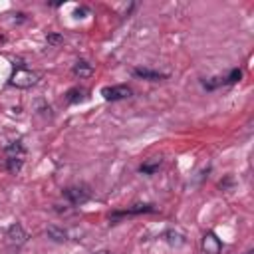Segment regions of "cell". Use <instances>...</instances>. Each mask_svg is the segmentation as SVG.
<instances>
[{
    "label": "cell",
    "instance_id": "obj_6",
    "mask_svg": "<svg viewBox=\"0 0 254 254\" xmlns=\"http://www.w3.org/2000/svg\"><path fill=\"white\" fill-rule=\"evenodd\" d=\"M222 250V242L218 240V236L214 232H206L202 236V252L204 254H220Z\"/></svg>",
    "mask_w": 254,
    "mask_h": 254
},
{
    "label": "cell",
    "instance_id": "obj_10",
    "mask_svg": "<svg viewBox=\"0 0 254 254\" xmlns=\"http://www.w3.org/2000/svg\"><path fill=\"white\" fill-rule=\"evenodd\" d=\"M73 73H75L77 77H89V75L93 73V65H91L89 62H85V60H79V62L73 65Z\"/></svg>",
    "mask_w": 254,
    "mask_h": 254
},
{
    "label": "cell",
    "instance_id": "obj_1",
    "mask_svg": "<svg viewBox=\"0 0 254 254\" xmlns=\"http://www.w3.org/2000/svg\"><path fill=\"white\" fill-rule=\"evenodd\" d=\"M38 79H40V73L30 71V69H26V67H22V65H20L18 69H14V71H12V75H10V85L20 87V89H26V87L36 85V83H38Z\"/></svg>",
    "mask_w": 254,
    "mask_h": 254
},
{
    "label": "cell",
    "instance_id": "obj_11",
    "mask_svg": "<svg viewBox=\"0 0 254 254\" xmlns=\"http://www.w3.org/2000/svg\"><path fill=\"white\" fill-rule=\"evenodd\" d=\"M48 236L52 238V240H56V242H65L67 240V232L64 230V228H58V226H48Z\"/></svg>",
    "mask_w": 254,
    "mask_h": 254
},
{
    "label": "cell",
    "instance_id": "obj_3",
    "mask_svg": "<svg viewBox=\"0 0 254 254\" xmlns=\"http://www.w3.org/2000/svg\"><path fill=\"white\" fill-rule=\"evenodd\" d=\"M101 95L105 101H119L131 95V87L129 85H107L101 89Z\"/></svg>",
    "mask_w": 254,
    "mask_h": 254
},
{
    "label": "cell",
    "instance_id": "obj_8",
    "mask_svg": "<svg viewBox=\"0 0 254 254\" xmlns=\"http://www.w3.org/2000/svg\"><path fill=\"white\" fill-rule=\"evenodd\" d=\"M141 212H157V208H155V204H133L131 208L113 212V216H127V214H141Z\"/></svg>",
    "mask_w": 254,
    "mask_h": 254
},
{
    "label": "cell",
    "instance_id": "obj_13",
    "mask_svg": "<svg viewBox=\"0 0 254 254\" xmlns=\"http://www.w3.org/2000/svg\"><path fill=\"white\" fill-rule=\"evenodd\" d=\"M83 97H85V89H79V87H75V89H69V91H67V101H69V103L81 101Z\"/></svg>",
    "mask_w": 254,
    "mask_h": 254
},
{
    "label": "cell",
    "instance_id": "obj_14",
    "mask_svg": "<svg viewBox=\"0 0 254 254\" xmlns=\"http://www.w3.org/2000/svg\"><path fill=\"white\" fill-rule=\"evenodd\" d=\"M240 77H242V71L240 69H232L226 77H222V81L224 83H236V81H240Z\"/></svg>",
    "mask_w": 254,
    "mask_h": 254
},
{
    "label": "cell",
    "instance_id": "obj_9",
    "mask_svg": "<svg viewBox=\"0 0 254 254\" xmlns=\"http://www.w3.org/2000/svg\"><path fill=\"white\" fill-rule=\"evenodd\" d=\"M163 238L167 240V244H171V246H175V248H179V246L187 244L185 234H181V232H177V230H167V232L163 234Z\"/></svg>",
    "mask_w": 254,
    "mask_h": 254
},
{
    "label": "cell",
    "instance_id": "obj_2",
    "mask_svg": "<svg viewBox=\"0 0 254 254\" xmlns=\"http://www.w3.org/2000/svg\"><path fill=\"white\" fill-rule=\"evenodd\" d=\"M6 155H8V159H6L8 171L10 173H18L22 169V163H24V149H22V145L18 141L10 143L6 147Z\"/></svg>",
    "mask_w": 254,
    "mask_h": 254
},
{
    "label": "cell",
    "instance_id": "obj_16",
    "mask_svg": "<svg viewBox=\"0 0 254 254\" xmlns=\"http://www.w3.org/2000/svg\"><path fill=\"white\" fill-rule=\"evenodd\" d=\"M95 254H109V252H107V250H97Z\"/></svg>",
    "mask_w": 254,
    "mask_h": 254
},
{
    "label": "cell",
    "instance_id": "obj_17",
    "mask_svg": "<svg viewBox=\"0 0 254 254\" xmlns=\"http://www.w3.org/2000/svg\"><path fill=\"white\" fill-rule=\"evenodd\" d=\"M244 254H254V252H252V250H246V252H244Z\"/></svg>",
    "mask_w": 254,
    "mask_h": 254
},
{
    "label": "cell",
    "instance_id": "obj_7",
    "mask_svg": "<svg viewBox=\"0 0 254 254\" xmlns=\"http://www.w3.org/2000/svg\"><path fill=\"white\" fill-rule=\"evenodd\" d=\"M133 75L149 79V81H159V79L167 77V73H161V71H155V69H149V67H137V69H133Z\"/></svg>",
    "mask_w": 254,
    "mask_h": 254
},
{
    "label": "cell",
    "instance_id": "obj_12",
    "mask_svg": "<svg viewBox=\"0 0 254 254\" xmlns=\"http://www.w3.org/2000/svg\"><path fill=\"white\" fill-rule=\"evenodd\" d=\"M159 165H161V157H153L151 161L143 163V165L139 167V171H141V173H145V175H153V173L159 169Z\"/></svg>",
    "mask_w": 254,
    "mask_h": 254
},
{
    "label": "cell",
    "instance_id": "obj_15",
    "mask_svg": "<svg viewBox=\"0 0 254 254\" xmlns=\"http://www.w3.org/2000/svg\"><path fill=\"white\" fill-rule=\"evenodd\" d=\"M48 40H50V42H60V36H56V34H52V36H48Z\"/></svg>",
    "mask_w": 254,
    "mask_h": 254
},
{
    "label": "cell",
    "instance_id": "obj_5",
    "mask_svg": "<svg viewBox=\"0 0 254 254\" xmlns=\"http://www.w3.org/2000/svg\"><path fill=\"white\" fill-rule=\"evenodd\" d=\"M64 196L71 202V204H83L89 198V190L85 187H67L64 190Z\"/></svg>",
    "mask_w": 254,
    "mask_h": 254
},
{
    "label": "cell",
    "instance_id": "obj_4",
    "mask_svg": "<svg viewBox=\"0 0 254 254\" xmlns=\"http://www.w3.org/2000/svg\"><path fill=\"white\" fill-rule=\"evenodd\" d=\"M6 238H8L10 244H14V246H22V244L28 240V234H26V230H24V226H22L20 222H14V224L8 226V230H6Z\"/></svg>",
    "mask_w": 254,
    "mask_h": 254
}]
</instances>
